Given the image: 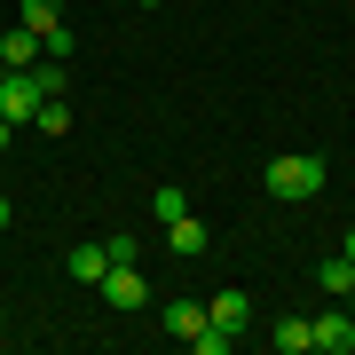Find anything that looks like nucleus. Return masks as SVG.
<instances>
[{
	"label": "nucleus",
	"instance_id": "obj_1",
	"mask_svg": "<svg viewBox=\"0 0 355 355\" xmlns=\"http://www.w3.org/2000/svg\"><path fill=\"white\" fill-rule=\"evenodd\" d=\"M316 190H324V158H316V150H284V158H268V198L300 205V198H316Z\"/></svg>",
	"mask_w": 355,
	"mask_h": 355
},
{
	"label": "nucleus",
	"instance_id": "obj_2",
	"mask_svg": "<svg viewBox=\"0 0 355 355\" xmlns=\"http://www.w3.org/2000/svg\"><path fill=\"white\" fill-rule=\"evenodd\" d=\"M95 292H103V300L119 308V316H135V308L150 300V284H142V268H135V261H111V268H103V284H95Z\"/></svg>",
	"mask_w": 355,
	"mask_h": 355
},
{
	"label": "nucleus",
	"instance_id": "obj_3",
	"mask_svg": "<svg viewBox=\"0 0 355 355\" xmlns=\"http://www.w3.org/2000/svg\"><path fill=\"white\" fill-rule=\"evenodd\" d=\"M308 324H316L324 355H355V308H324V316H308Z\"/></svg>",
	"mask_w": 355,
	"mask_h": 355
},
{
	"label": "nucleus",
	"instance_id": "obj_4",
	"mask_svg": "<svg viewBox=\"0 0 355 355\" xmlns=\"http://www.w3.org/2000/svg\"><path fill=\"white\" fill-rule=\"evenodd\" d=\"M40 103H48V95H40V79H32V71H8V79H0V111H8L16 127H24Z\"/></svg>",
	"mask_w": 355,
	"mask_h": 355
},
{
	"label": "nucleus",
	"instance_id": "obj_5",
	"mask_svg": "<svg viewBox=\"0 0 355 355\" xmlns=\"http://www.w3.org/2000/svg\"><path fill=\"white\" fill-rule=\"evenodd\" d=\"M0 64H8V71L48 64V55H40V32H24V24H0Z\"/></svg>",
	"mask_w": 355,
	"mask_h": 355
},
{
	"label": "nucleus",
	"instance_id": "obj_6",
	"mask_svg": "<svg viewBox=\"0 0 355 355\" xmlns=\"http://www.w3.org/2000/svg\"><path fill=\"white\" fill-rule=\"evenodd\" d=\"M158 316H166V331H174V340H182V347H190V340H198V331H205V324H214V316H205V300H166V308H158Z\"/></svg>",
	"mask_w": 355,
	"mask_h": 355
},
{
	"label": "nucleus",
	"instance_id": "obj_7",
	"mask_svg": "<svg viewBox=\"0 0 355 355\" xmlns=\"http://www.w3.org/2000/svg\"><path fill=\"white\" fill-rule=\"evenodd\" d=\"M205 316H214L221 331H245V324H253V300H245V292H214V300H205Z\"/></svg>",
	"mask_w": 355,
	"mask_h": 355
},
{
	"label": "nucleus",
	"instance_id": "obj_8",
	"mask_svg": "<svg viewBox=\"0 0 355 355\" xmlns=\"http://www.w3.org/2000/svg\"><path fill=\"white\" fill-rule=\"evenodd\" d=\"M103 268H111L103 245H71V253H64V277H79V284H103Z\"/></svg>",
	"mask_w": 355,
	"mask_h": 355
},
{
	"label": "nucleus",
	"instance_id": "obj_9",
	"mask_svg": "<svg viewBox=\"0 0 355 355\" xmlns=\"http://www.w3.org/2000/svg\"><path fill=\"white\" fill-rule=\"evenodd\" d=\"M16 24H24V32H40V40H48L55 24H64V0H16Z\"/></svg>",
	"mask_w": 355,
	"mask_h": 355
},
{
	"label": "nucleus",
	"instance_id": "obj_10",
	"mask_svg": "<svg viewBox=\"0 0 355 355\" xmlns=\"http://www.w3.org/2000/svg\"><path fill=\"white\" fill-rule=\"evenodd\" d=\"M166 245H174L182 261H198V253H205V221H198V214H182V221H166Z\"/></svg>",
	"mask_w": 355,
	"mask_h": 355
},
{
	"label": "nucleus",
	"instance_id": "obj_11",
	"mask_svg": "<svg viewBox=\"0 0 355 355\" xmlns=\"http://www.w3.org/2000/svg\"><path fill=\"white\" fill-rule=\"evenodd\" d=\"M268 340H277V355H308V347H316V324H308V316H284Z\"/></svg>",
	"mask_w": 355,
	"mask_h": 355
},
{
	"label": "nucleus",
	"instance_id": "obj_12",
	"mask_svg": "<svg viewBox=\"0 0 355 355\" xmlns=\"http://www.w3.org/2000/svg\"><path fill=\"white\" fill-rule=\"evenodd\" d=\"M32 127H40V135H71V103H64V95H48V103L32 111Z\"/></svg>",
	"mask_w": 355,
	"mask_h": 355
},
{
	"label": "nucleus",
	"instance_id": "obj_13",
	"mask_svg": "<svg viewBox=\"0 0 355 355\" xmlns=\"http://www.w3.org/2000/svg\"><path fill=\"white\" fill-rule=\"evenodd\" d=\"M316 284H324V292H347V284H355V261H347V253L316 261Z\"/></svg>",
	"mask_w": 355,
	"mask_h": 355
},
{
	"label": "nucleus",
	"instance_id": "obj_14",
	"mask_svg": "<svg viewBox=\"0 0 355 355\" xmlns=\"http://www.w3.org/2000/svg\"><path fill=\"white\" fill-rule=\"evenodd\" d=\"M150 214H158V221H182V214H190V198H182L174 182H158V190H150Z\"/></svg>",
	"mask_w": 355,
	"mask_h": 355
},
{
	"label": "nucleus",
	"instance_id": "obj_15",
	"mask_svg": "<svg viewBox=\"0 0 355 355\" xmlns=\"http://www.w3.org/2000/svg\"><path fill=\"white\" fill-rule=\"evenodd\" d=\"M190 347H198V355H229V347H237V331H221V324H205V331H198Z\"/></svg>",
	"mask_w": 355,
	"mask_h": 355
},
{
	"label": "nucleus",
	"instance_id": "obj_16",
	"mask_svg": "<svg viewBox=\"0 0 355 355\" xmlns=\"http://www.w3.org/2000/svg\"><path fill=\"white\" fill-rule=\"evenodd\" d=\"M40 55H48V64H71V24H55L48 40H40Z\"/></svg>",
	"mask_w": 355,
	"mask_h": 355
},
{
	"label": "nucleus",
	"instance_id": "obj_17",
	"mask_svg": "<svg viewBox=\"0 0 355 355\" xmlns=\"http://www.w3.org/2000/svg\"><path fill=\"white\" fill-rule=\"evenodd\" d=\"M8 142H16V119H8V111H0V150H8Z\"/></svg>",
	"mask_w": 355,
	"mask_h": 355
},
{
	"label": "nucleus",
	"instance_id": "obj_18",
	"mask_svg": "<svg viewBox=\"0 0 355 355\" xmlns=\"http://www.w3.org/2000/svg\"><path fill=\"white\" fill-rule=\"evenodd\" d=\"M8 214H16V205H8V198H0V229H8Z\"/></svg>",
	"mask_w": 355,
	"mask_h": 355
},
{
	"label": "nucleus",
	"instance_id": "obj_19",
	"mask_svg": "<svg viewBox=\"0 0 355 355\" xmlns=\"http://www.w3.org/2000/svg\"><path fill=\"white\" fill-rule=\"evenodd\" d=\"M340 253H347V261H355V229H347V245H340Z\"/></svg>",
	"mask_w": 355,
	"mask_h": 355
},
{
	"label": "nucleus",
	"instance_id": "obj_20",
	"mask_svg": "<svg viewBox=\"0 0 355 355\" xmlns=\"http://www.w3.org/2000/svg\"><path fill=\"white\" fill-rule=\"evenodd\" d=\"M340 300H347V308H355V284H347V292H340Z\"/></svg>",
	"mask_w": 355,
	"mask_h": 355
},
{
	"label": "nucleus",
	"instance_id": "obj_21",
	"mask_svg": "<svg viewBox=\"0 0 355 355\" xmlns=\"http://www.w3.org/2000/svg\"><path fill=\"white\" fill-rule=\"evenodd\" d=\"M142 8H158V0H142Z\"/></svg>",
	"mask_w": 355,
	"mask_h": 355
},
{
	"label": "nucleus",
	"instance_id": "obj_22",
	"mask_svg": "<svg viewBox=\"0 0 355 355\" xmlns=\"http://www.w3.org/2000/svg\"><path fill=\"white\" fill-rule=\"evenodd\" d=\"M0 24H8V16H0Z\"/></svg>",
	"mask_w": 355,
	"mask_h": 355
}]
</instances>
